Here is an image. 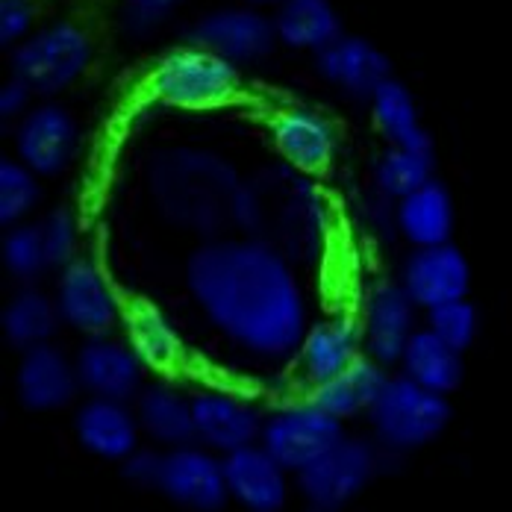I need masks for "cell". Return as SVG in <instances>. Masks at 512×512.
<instances>
[{"instance_id":"cell-29","label":"cell","mask_w":512,"mask_h":512,"mask_svg":"<svg viewBox=\"0 0 512 512\" xmlns=\"http://www.w3.org/2000/svg\"><path fill=\"white\" fill-rule=\"evenodd\" d=\"M433 180V154H415L392 148L377 165V183L389 198H410Z\"/></svg>"},{"instance_id":"cell-18","label":"cell","mask_w":512,"mask_h":512,"mask_svg":"<svg viewBox=\"0 0 512 512\" xmlns=\"http://www.w3.org/2000/svg\"><path fill=\"white\" fill-rule=\"evenodd\" d=\"M389 56L374 48L368 39L342 36L327 51L318 53V71L324 80L339 86L351 98L371 101L377 89L389 80Z\"/></svg>"},{"instance_id":"cell-16","label":"cell","mask_w":512,"mask_h":512,"mask_svg":"<svg viewBox=\"0 0 512 512\" xmlns=\"http://www.w3.org/2000/svg\"><path fill=\"white\" fill-rule=\"evenodd\" d=\"M77 442L98 460L124 462L130 454L139 451V418L136 412L127 410V404L118 401H101L92 398L83 404L74 418Z\"/></svg>"},{"instance_id":"cell-15","label":"cell","mask_w":512,"mask_h":512,"mask_svg":"<svg viewBox=\"0 0 512 512\" xmlns=\"http://www.w3.org/2000/svg\"><path fill=\"white\" fill-rule=\"evenodd\" d=\"M77 145V127L62 106H39L18 127V156L33 174L62 171Z\"/></svg>"},{"instance_id":"cell-10","label":"cell","mask_w":512,"mask_h":512,"mask_svg":"<svg viewBox=\"0 0 512 512\" xmlns=\"http://www.w3.org/2000/svg\"><path fill=\"white\" fill-rule=\"evenodd\" d=\"M192 412H195L198 445L218 457H230L236 451L254 448L262 439L265 418L245 401H236L230 395H218V392L198 395L192 398Z\"/></svg>"},{"instance_id":"cell-19","label":"cell","mask_w":512,"mask_h":512,"mask_svg":"<svg viewBox=\"0 0 512 512\" xmlns=\"http://www.w3.org/2000/svg\"><path fill=\"white\" fill-rule=\"evenodd\" d=\"M274 145L280 156L298 171L321 174L333 159V133L330 127L304 109H283L271 121Z\"/></svg>"},{"instance_id":"cell-13","label":"cell","mask_w":512,"mask_h":512,"mask_svg":"<svg viewBox=\"0 0 512 512\" xmlns=\"http://www.w3.org/2000/svg\"><path fill=\"white\" fill-rule=\"evenodd\" d=\"M415 336V304L404 286H380L365 309V348L368 359L386 365L401 362Z\"/></svg>"},{"instance_id":"cell-23","label":"cell","mask_w":512,"mask_h":512,"mask_svg":"<svg viewBox=\"0 0 512 512\" xmlns=\"http://www.w3.org/2000/svg\"><path fill=\"white\" fill-rule=\"evenodd\" d=\"M371 112H374V121L383 130V136L392 142V148L433 154L430 133L418 121V109H415V101L407 92V86H401L398 80L389 77L371 98Z\"/></svg>"},{"instance_id":"cell-38","label":"cell","mask_w":512,"mask_h":512,"mask_svg":"<svg viewBox=\"0 0 512 512\" xmlns=\"http://www.w3.org/2000/svg\"><path fill=\"white\" fill-rule=\"evenodd\" d=\"M248 3H254V6H262V3H280V6H283L286 0H248Z\"/></svg>"},{"instance_id":"cell-24","label":"cell","mask_w":512,"mask_h":512,"mask_svg":"<svg viewBox=\"0 0 512 512\" xmlns=\"http://www.w3.org/2000/svg\"><path fill=\"white\" fill-rule=\"evenodd\" d=\"M277 36L304 51H327L342 39L339 15L330 0H286L274 18Z\"/></svg>"},{"instance_id":"cell-2","label":"cell","mask_w":512,"mask_h":512,"mask_svg":"<svg viewBox=\"0 0 512 512\" xmlns=\"http://www.w3.org/2000/svg\"><path fill=\"white\" fill-rule=\"evenodd\" d=\"M368 418L377 448L389 457H404L442 436L451 421V404L410 377H389Z\"/></svg>"},{"instance_id":"cell-14","label":"cell","mask_w":512,"mask_h":512,"mask_svg":"<svg viewBox=\"0 0 512 512\" xmlns=\"http://www.w3.org/2000/svg\"><path fill=\"white\" fill-rule=\"evenodd\" d=\"M74 365H77L80 386L92 392V398L130 404L142 395L139 392V383H142L139 357L127 351L124 345L106 342L98 336L89 345H83Z\"/></svg>"},{"instance_id":"cell-32","label":"cell","mask_w":512,"mask_h":512,"mask_svg":"<svg viewBox=\"0 0 512 512\" xmlns=\"http://www.w3.org/2000/svg\"><path fill=\"white\" fill-rule=\"evenodd\" d=\"M427 330H433L442 342H448L451 348H457L462 354L477 336V309L468 301H454V304L430 309V327Z\"/></svg>"},{"instance_id":"cell-17","label":"cell","mask_w":512,"mask_h":512,"mask_svg":"<svg viewBox=\"0 0 512 512\" xmlns=\"http://www.w3.org/2000/svg\"><path fill=\"white\" fill-rule=\"evenodd\" d=\"M18 401L33 412H51L68 407L77 398L80 377L77 365L51 345L27 351L18 365Z\"/></svg>"},{"instance_id":"cell-4","label":"cell","mask_w":512,"mask_h":512,"mask_svg":"<svg viewBox=\"0 0 512 512\" xmlns=\"http://www.w3.org/2000/svg\"><path fill=\"white\" fill-rule=\"evenodd\" d=\"M151 89L156 98L183 109H212L230 103L242 83L236 65L227 59L204 51V48H183L168 53L151 74Z\"/></svg>"},{"instance_id":"cell-9","label":"cell","mask_w":512,"mask_h":512,"mask_svg":"<svg viewBox=\"0 0 512 512\" xmlns=\"http://www.w3.org/2000/svg\"><path fill=\"white\" fill-rule=\"evenodd\" d=\"M230 501L245 512H283L292 495V474L262 445L224 457Z\"/></svg>"},{"instance_id":"cell-28","label":"cell","mask_w":512,"mask_h":512,"mask_svg":"<svg viewBox=\"0 0 512 512\" xmlns=\"http://www.w3.org/2000/svg\"><path fill=\"white\" fill-rule=\"evenodd\" d=\"M127 333L133 342V354L145 359L148 365L165 368L177 359V336L165 324V318L156 309L136 304L127 315Z\"/></svg>"},{"instance_id":"cell-11","label":"cell","mask_w":512,"mask_h":512,"mask_svg":"<svg viewBox=\"0 0 512 512\" xmlns=\"http://www.w3.org/2000/svg\"><path fill=\"white\" fill-rule=\"evenodd\" d=\"M471 271L465 256L454 245L418 248L404 265V292L415 307L427 312L454 301H465Z\"/></svg>"},{"instance_id":"cell-3","label":"cell","mask_w":512,"mask_h":512,"mask_svg":"<svg viewBox=\"0 0 512 512\" xmlns=\"http://www.w3.org/2000/svg\"><path fill=\"white\" fill-rule=\"evenodd\" d=\"M386 457L389 454H383L377 442L345 436L333 451L295 474V489L304 498L307 512L348 510L383 471Z\"/></svg>"},{"instance_id":"cell-1","label":"cell","mask_w":512,"mask_h":512,"mask_svg":"<svg viewBox=\"0 0 512 512\" xmlns=\"http://www.w3.org/2000/svg\"><path fill=\"white\" fill-rule=\"evenodd\" d=\"M186 283L206 318L242 351L286 359L304 348V295L289 262L265 242H209L189 256Z\"/></svg>"},{"instance_id":"cell-37","label":"cell","mask_w":512,"mask_h":512,"mask_svg":"<svg viewBox=\"0 0 512 512\" xmlns=\"http://www.w3.org/2000/svg\"><path fill=\"white\" fill-rule=\"evenodd\" d=\"M30 95H33V92H30L21 80H9V83L0 89V115H3V118H15L21 109H27Z\"/></svg>"},{"instance_id":"cell-6","label":"cell","mask_w":512,"mask_h":512,"mask_svg":"<svg viewBox=\"0 0 512 512\" xmlns=\"http://www.w3.org/2000/svg\"><path fill=\"white\" fill-rule=\"evenodd\" d=\"M89 36L74 24H53L27 39L15 56V80H21L33 95H53L65 89L89 62Z\"/></svg>"},{"instance_id":"cell-36","label":"cell","mask_w":512,"mask_h":512,"mask_svg":"<svg viewBox=\"0 0 512 512\" xmlns=\"http://www.w3.org/2000/svg\"><path fill=\"white\" fill-rule=\"evenodd\" d=\"M33 21L30 0H0V45L18 42Z\"/></svg>"},{"instance_id":"cell-26","label":"cell","mask_w":512,"mask_h":512,"mask_svg":"<svg viewBox=\"0 0 512 512\" xmlns=\"http://www.w3.org/2000/svg\"><path fill=\"white\" fill-rule=\"evenodd\" d=\"M56 321H59V307L48 295H42L36 289L18 292L0 315V327H3L6 342L21 348L24 354L48 345V339L56 330Z\"/></svg>"},{"instance_id":"cell-27","label":"cell","mask_w":512,"mask_h":512,"mask_svg":"<svg viewBox=\"0 0 512 512\" xmlns=\"http://www.w3.org/2000/svg\"><path fill=\"white\" fill-rule=\"evenodd\" d=\"M304 368L318 386L345 374L357 362V333L351 324H318L304 339Z\"/></svg>"},{"instance_id":"cell-5","label":"cell","mask_w":512,"mask_h":512,"mask_svg":"<svg viewBox=\"0 0 512 512\" xmlns=\"http://www.w3.org/2000/svg\"><path fill=\"white\" fill-rule=\"evenodd\" d=\"M342 439H345L342 421L318 410L312 401H304L265 418L259 445L289 474H301L327 451H333Z\"/></svg>"},{"instance_id":"cell-7","label":"cell","mask_w":512,"mask_h":512,"mask_svg":"<svg viewBox=\"0 0 512 512\" xmlns=\"http://www.w3.org/2000/svg\"><path fill=\"white\" fill-rule=\"evenodd\" d=\"M156 492L186 512H221L230 504L224 477V457L201 445L162 451V471Z\"/></svg>"},{"instance_id":"cell-34","label":"cell","mask_w":512,"mask_h":512,"mask_svg":"<svg viewBox=\"0 0 512 512\" xmlns=\"http://www.w3.org/2000/svg\"><path fill=\"white\" fill-rule=\"evenodd\" d=\"M183 0H124V24L133 33H145L165 21Z\"/></svg>"},{"instance_id":"cell-33","label":"cell","mask_w":512,"mask_h":512,"mask_svg":"<svg viewBox=\"0 0 512 512\" xmlns=\"http://www.w3.org/2000/svg\"><path fill=\"white\" fill-rule=\"evenodd\" d=\"M42 239H45V251H48L51 268H68L74 262L77 227H74V218L65 209H56L42 221Z\"/></svg>"},{"instance_id":"cell-25","label":"cell","mask_w":512,"mask_h":512,"mask_svg":"<svg viewBox=\"0 0 512 512\" xmlns=\"http://www.w3.org/2000/svg\"><path fill=\"white\" fill-rule=\"evenodd\" d=\"M401 362L404 377L430 392L448 395L462 383V354L448 342H442L433 330H415Z\"/></svg>"},{"instance_id":"cell-35","label":"cell","mask_w":512,"mask_h":512,"mask_svg":"<svg viewBox=\"0 0 512 512\" xmlns=\"http://www.w3.org/2000/svg\"><path fill=\"white\" fill-rule=\"evenodd\" d=\"M159 471H162V451H151V448H139L136 454H130L121 462V477L136 489H154L156 492Z\"/></svg>"},{"instance_id":"cell-21","label":"cell","mask_w":512,"mask_h":512,"mask_svg":"<svg viewBox=\"0 0 512 512\" xmlns=\"http://www.w3.org/2000/svg\"><path fill=\"white\" fill-rule=\"evenodd\" d=\"M386 383H389V377L380 362L357 357V362L345 374H339L327 383H318L312 389L309 401L318 410L342 421V418H351L362 410H371L374 401L380 398V392L386 389Z\"/></svg>"},{"instance_id":"cell-12","label":"cell","mask_w":512,"mask_h":512,"mask_svg":"<svg viewBox=\"0 0 512 512\" xmlns=\"http://www.w3.org/2000/svg\"><path fill=\"white\" fill-rule=\"evenodd\" d=\"M56 307H59L62 321H68L74 330H80L92 339L103 336L118 318L112 292L106 289L98 268L86 259H74L68 268H62L59 289H56Z\"/></svg>"},{"instance_id":"cell-31","label":"cell","mask_w":512,"mask_h":512,"mask_svg":"<svg viewBox=\"0 0 512 512\" xmlns=\"http://www.w3.org/2000/svg\"><path fill=\"white\" fill-rule=\"evenodd\" d=\"M39 201V183L33 171L21 162H0V224L9 227L21 221Z\"/></svg>"},{"instance_id":"cell-30","label":"cell","mask_w":512,"mask_h":512,"mask_svg":"<svg viewBox=\"0 0 512 512\" xmlns=\"http://www.w3.org/2000/svg\"><path fill=\"white\" fill-rule=\"evenodd\" d=\"M0 256H3L6 271L15 280H21V283L39 280L51 268L48 251H45V239H42V224L9 230L3 245H0Z\"/></svg>"},{"instance_id":"cell-8","label":"cell","mask_w":512,"mask_h":512,"mask_svg":"<svg viewBox=\"0 0 512 512\" xmlns=\"http://www.w3.org/2000/svg\"><path fill=\"white\" fill-rule=\"evenodd\" d=\"M189 39L195 48H204L227 59L230 65H239L268 56L280 36L274 21H268L256 9H224L206 15Z\"/></svg>"},{"instance_id":"cell-20","label":"cell","mask_w":512,"mask_h":512,"mask_svg":"<svg viewBox=\"0 0 512 512\" xmlns=\"http://www.w3.org/2000/svg\"><path fill=\"white\" fill-rule=\"evenodd\" d=\"M136 418L142 433L162 451L198 445L192 401L168 386H151L136 398Z\"/></svg>"},{"instance_id":"cell-22","label":"cell","mask_w":512,"mask_h":512,"mask_svg":"<svg viewBox=\"0 0 512 512\" xmlns=\"http://www.w3.org/2000/svg\"><path fill=\"white\" fill-rule=\"evenodd\" d=\"M398 227L418 248L448 245L454 230V204L448 189L439 180H430L424 189L404 198L398 206Z\"/></svg>"}]
</instances>
